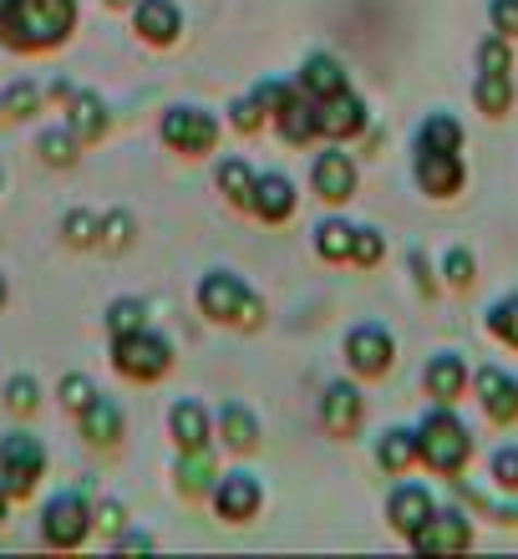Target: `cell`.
Instances as JSON below:
<instances>
[{
	"label": "cell",
	"mask_w": 518,
	"mask_h": 559,
	"mask_svg": "<svg viewBox=\"0 0 518 559\" xmlns=\"http://www.w3.org/2000/svg\"><path fill=\"white\" fill-rule=\"evenodd\" d=\"M97 214H87V209H72L67 219H61V235H67V245H97Z\"/></svg>",
	"instance_id": "cell-37"
},
{
	"label": "cell",
	"mask_w": 518,
	"mask_h": 559,
	"mask_svg": "<svg viewBox=\"0 0 518 559\" xmlns=\"http://www.w3.org/2000/svg\"><path fill=\"white\" fill-rule=\"evenodd\" d=\"M250 209L260 214L265 224H285L296 214V183L285 174H265L254 178V193H250Z\"/></svg>",
	"instance_id": "cell-16"
},
{
	"label": "cell",
	"mask_w": 518,
	"mask_h": 559,
	"mask_svg": "<svg viewBox=\"0 0 518 559\" xmlns=\"http://www.w3.org/2000/svg\"><path fill=\"white\" fill-rule=\"evenodd\" d=\"M173 478H178V488H183L189 499H204L208 488H214V457H208V448H189V453L178 457Z\"/></svg>",
	"instance_id": "cell-23"
},
{
	"label": "cell",
	"mask_w": 518,
	"mask_h": 559,
	"mask_svg": "<svg viewBox=\"0 0 518 559\" xmlns=\"http://www.w3.org/2000/svg\"><path fill=\"white\" fill-rule=\"evenodd\" d=\"M76 417H82V438H87L92 448H118L122 442V427L128 423H122V407L112 397H92Z\"/></svg>",
	"instance_id": "cell-20"
},
{
	"label": "cell",
	"mask_w": 518,
	"mask_h": 559,
	"mask_svg": "<svg viewBox=\"0 0 518 559\" xmlns=\"http://www.w3.org/2000/svg\"><path fill=\"white\" fill-rule=\"evenodd\" d=\"M107 5H118V11H122V5H133V0H107Z\"/></svg>",
	"instance_id": "cell-50"
},
{
	"label": "cell",
	"mask_w": 518,
	"mask_h": 559,
	"mask_svg": "<svg viewBox=\"0 0 518 559\" xmlns=\"http://www.w3.org/2000/svg\"><path fill=\"white\" fill-rule=\"evenodd\" d=\"M5 514H11V488L0 484V519H5Z\"/></svg>",
	"instance_id": "cell-48"
},
{
	"label": "cell",
	"mask_w": 518,
	"mask_h": 559,
	"mask_svg": "<svg viewBox=\"0 0 518 559\" xmlns=\"http://www.w3.org/2000/svg\"><path fill=\"white\" fill-rule=\"evenodd\" d=\"M260 503H265V493H260V478H250V473H229L214 484V509L229 524H250L260 514Z\"/></svg>",
	"instance_id": "cell-12"
},
{
	"label": "cell",
	"mask_w": 518,
	"mask_h": 559,
	"mask_svg": "<svg viewBox=\"0 0 518 559\" xmlns=\"http://www.w3.org/2000/svg\"><path fill=\"white\" fill-rule=\"evenodd\" d=\"M57 397H61V402H67V407H72V413H82V407H87V402H92V397H97V386H92V382H87V377H76V371H72V377H61V386H57Z\"/></svg>",
	"instance_id": "cell-41"
},
{
	"label": "cell",
	"mask_w": 518,
	"mask_h": 559,
	"mask_svg": "<svg viewBox=\"0 0 518 559\" xmlns=\"http://www.w3.org/2000/svg\"><path fill=\"white\" fill-rule=\"evenodd\" d=\"M41 534H46V545L51 549H76L92 534V509L76 499V493H61V499L46 503Z\"/></svg>",
	"instance_id": "cell-7"
},
{
	"label": "cell",
	"mask_w": 518,
	"mask_h": 559,
	"mask_svg": "<svg viewBox=\"0 0 518 559\" xmlns=\"http://www.w3.org/2000/svg\"><path fill=\"white\" fill-rule=\"evenodd\" d=\"M473 103L489 112V118H504L508 107H514V82H508V72H483L473 82Z\"/></svg>",
	"instance_id": "cell-27"
},
{
	"label": "cell",
	"mask_w": 518,
	"mask_h": 559,
	"mask_svg": "<svg viewBox=\"0 0 518 559\" xmlns=\"http://www.w3.org/2000/svg\"><path fill=\"white\" fill-rule=\"evenodd\" d=\"M0 484L11 488V493H31L36 478L46 473V448L41 438H31V432H11V438H0Z\"/></svg>",
	"instance_id": "cell-5"
},
{
	"label": "cell",
	"mask_w": 518,
	"mask_h": 559,
	"mask_svg": "<svg viewBox=\"0 0 518 559\" xmlns=\"http://www.w3.org/2000/svg\"><path fill=\"white\" fill-rule=\"evenodd\" d=\"M412 545L422 549V555H458V549L473 545V524L462 514H453V509H447V514L432 509V519L412 534Z\"/></svg>",
	"instance_id": "cell-11"
},
{
	"label": "cell",
	"mask_w": 518,
	"mask_h": 559,
	"mask_svg": "<svg viewBox=\"0 0 518 559\" xmlns=\"http://www.w3.org/2000/svg\"><path fill=\"white\" fill-rule=\"evenodd\" d=\"M198 310H204L208 321H224V325H260V316H265L260 295L239 275H204V285H198Z\"/></svg>",
	"instance_id": "cell-3"
},
{
	"label": "cell",
	"mask_w": 518,
	"mask_h": 559,
	"mask_svg": "<svg viewBox=\"0 0 518 559\" xmlns=\"http://www.w3.org/2000/svg\"><path fill=\"white\" fill-rule=\"evenodd\" d=\"M164 143L173 153H208V147L219 143V122L198 112V107H173L164 118Z\"/></svg>",
	"instance_id": "cell-8"
},
{
	"label": "cell",
	"mask_w": 518,
	"mask_h": 559,
	"mask_svg": "<svg viewBox=\"0 0 518 559\" xmlns=\"http://www.w3.org/2000/svg\"><path fill=\"white\" fill-rule=\"evenodd\" d=\"M341 87H346L341 61L326 57V51H315V57L305 61V72H300V92H311V97H326V92H341Z\"/></svg>",
	"instance_id": "cell-24"
},
{
	"label": "cell",
	"mask_w": 518,
	"mask_h": 559,
	"mask_svg": "<svg viewBox=\"0 0 518 559\" xmlns=\"http://www.w3.org/2000/svg\"><path fill=\"white\" fill-rule=\"evenodd\" d=\"M432 509H437V503H432V493L422 484H401V488H391V499H386V519H391V530L407 534V539L427 524Z\"/></svg>",
	"instance_id": "cell-14"
},
{
	"label": "cell",
	"mask_w": 518,
	"mask_h": 559,
	"mask_svg": "<svg viewBox=\"0 0 518 559\" xmlns=\"http://www.w3.org/2000/svg\"><path fill=\"white\" fill-rule=\"evenodd\" d=\"M137 36L148 46H173L178 31H183V15H178L173 0H137V15H133Z\"/></svg>",
	"instance_id": "cell-19"
},
{
	"label": "cell",
	"mask_w": 518,
	"mask_h": 559,
	"mask_svg": "<svg viewBox=\"0 0 518 559\" xmlns=\"http://www.w3.org/2000/svg\"><path fill=\"white\" fill-rule=\"evenodd\" d=\"M391 356H397V341L386 336V325L366 321V325H351V336H346V361H351L356 377H386L391 371Z\"/></svg>",
	"instance_id": "cell-6"
},
{
	"label": "cell",
	"mask_w": 518,
	"mask_h": 559,
	"mask_svg": "<svg viewBox=\"0 0 518 559\" xmlns=\"http://www.w3.org/2000/svg\"><path fill=\"white\" fill-rule=\"evenodd\" d=\"M275 122H280V133L290 138V143H311L315 138V97L311 92H285Z\"/></svg>",
	"instance_id": "cell-21"
},
{
	"label": "cell",
	"mask_w": 518,
	"mask_h": 559,
	"mask_svg": "<svg viewBox=\"0 0 518 559\" xmlns=\"http://www.w3.org/2000/svg\"><path fill=\"white\" fill-rule=\"evenodd\" d=\"M128 239H133V214L112 209V214H107V219L97 224V245H103V250H122Z\"/></svg>",
	"instance_id": "cell-36"
},
{
	"label": "cell",
	"mask_w": 518,
	"mask_h": 559,
	"mask_svg": "<svg viewBox=\"0 0 518 559\" xmlns=\"http://www.w3.org/2000/svg\"><path fill=\"white\" fill-rule=\"evenodd\" d=\"M351 245H356V224H346V219H326L315 229L321 260H351Z\"/></svg>",
	"instance_id": "cell-30"
},
{
	"label": "cell",
	"mask_w": 518,
	"mask_h": 559,
	"mask_svg": "<svg viewBox=\"0 0 518 559\" xmlns=\"http://www.w3.org/2000/svg\"><path fill=\"white\" fill-rule=\"evenodd\" d=\"M92 519H97V524H103L107 534H122V524H128V519H122V509H118V503H103V509H97V514H92Z\"/></svg>",
	"instance_id": "cell-46"
},
{
	"label": "cell",
	"mask_w": 518,
	"mask_h": 559,
	"mask_svg": "<svg viewBox=\"0 0 518 559\" xmlns=\"http://www.w3.org/2000/svg\"><path fill=\"white\" fill-rule=\"evenodd\" d=\"M417 453H422V463H427L432 473H447V478H453V473L468 468L473 438H468V427L458 423L453 407H437L427 423L417 427Z\"/></svg>",
	"instance_id": "cell-2"
},
{
	"label": "cell",
	"mask_w": 518,
	"mask_h": 559,
	"mask_svg": "<svg viewBox=\"0 0 518 559\" xmlns=\"http://www.w3.org/2000/svg\"><path fill=\"white\" fill-rule=\"evenodd\" d=\"M422 386H427L432 402H443V407H453V402L468 392V361L462 356H432L427 371H422Z\"/></svg>",
	"instance_id": "cell-18"
},
{
	"label": "cell",
	"mask_w": 518,
	"mask_h": 559,
	"mask_svg": "<svg viewBox=\"0 0 518 559\" xmlns=\"http://www.w3.org/2000/svg\"><path fill=\"white\" fill-rule=\"evenodd\" d=\"M493 31L514 41L518 36V0H493Z\"/></svg>",
	"instance_id": "cell-45"
},
{
	"label": "cell",
	"mask_w": 518,
	"mask_h": 559,
	"mask_svg": "<svg viewBox=\"0 0 518 559\" xmlns=\"http://www.w3.org/2000/svg\"><path fill=\"white\" fill-rule=\"evenodd\" d=\"M72 133L82 138V143H97V138L107 133V107H103V97L76 92V97H72Z\"/></svg>",
	"instance_id": "cell-26"
},
{
	"label": "cell",
	"mask_w": 518,
	"mask_h": 559,
	"mask_svg": "<svg viewBox=\"0 0 518 559\" xmlns=\"http://www.w3.org/2000/svg\"><path fill=\"white\" fill-rule=\"evenodd\" d=\"M443 275H447V285L468 290V285H473V275H478V260L468 250H447L443 254Z\"/></svg>",
	"instance_id": "cell-39"
},
{
	"label": "cell",
	"mask_w": 518,
	"mask_h": 559,
	"mask_svg": "<svg viewBox=\"0 0 518 559\" xmlns=\"http://www.w3.org/2000/svg\"><path fill=\"white\" fill-rule=\"evenodd\" d=\"M5 5H11V0H0V15H5Z\"/></svg>",
	"instance_id": "cell-51"
},
{
	"label": "cell",
	"mask_w": 518,
	"mask_h": 559,
	"mask_svg": "<svg viewBox=\"0 0 518 559\" xmlns=\"http://www.w3.org/2000/svg\"><path fill=\"white\" fill-rule=\"evenodd\" d=\"M219 438L234 448V453H250L254 442H260V423H254L250 407H239V402H229L219 417Z\"/></svg>",
	"instance_id": "cell-25"
},
{
	"label": "cell",
	"mask_w": 518,
	"mask_h": 559,
	"mask_svg": "<svg viewBox=\"0 0 518 559\" xmlns=\"http://www.w3.org/2000/svg\"><path fill=\"white\" fill-rule=\"evenodd\" d=\"M5 407L21 413V417H31L36 407H41V386L31 382V377H11V382H5Z\"/></svg>",
	"instance_id": "cell-35"
},
{
	"label": "cell",
	"mask_w": 518,
	"mask_h": 559,
	"mask_svg": "<svg viewBox=\"0 0 518 559\" xmlns=\"http://www.w3.org/2000/svg\"><path fill=\"white\" fill-rule=\"evenodd\" d=\"M376 457H382V468L386 473H407L417 463V432H407V427H391L382 438V448H376Z\"/></svg>",
	"instance_id": "cell-28"
},
{
	"label": "cell",
	"mask_w": 518,
	"mask_h": 559,
	"mask_svg": "<svg viewBox=\"0 0 518 559\" xmlns=\"http://www.w3.org/2000/svg\"><path fill=\"white\" fill-rule=\"evenodd\" d=\"M473 386H478V402H483V413H489L493 423H514V417H518V382L508 377V371L483 367V371L473 377Z\"/></svg>",
	"instance_id": "cell-15"
},
{
	"label": "cell",
	"mask_w": 518,
	"mask_h": 559,
	"mask_svg": "<svg viewBox=\"0 0 518 559\" xmlns=\"http://www.w3.org/2000/svg\"><path fill=\"white\" fill-rule=\"evenodd\" d=\"M5 295H11V285H5V275H0V306H5Z\"/></svg>",
	"instance_id": "cell-49"
},
{
	"label": "cell",
	"mask_w": 518,
	"mask_h": 559,
	"mask_svg": "<svg viewBox=\"0 0 518 559\" xmlns=\"http://www.w3.org/2000/svg\"><path fill=\"white\" fill-rule=\"evenodd\" d=\"M76 153H82V138L67 128V133H41V158L51 163V168H67V163H76Z\"/></svg>",
	"instance_id": "cell-34"
},
{
	"label": "cell",
	"mask_w": 518,
	"mask_h": 559,
	"mask_svg": "<svg viewBox=\"0 0 518 559\" xmlns=\"http://www.w3.org/2000/svg\"><path fill=\"white\" fill-rule=\"evenodd\" d=\"M493 478H498V488H518V448L493 453Z\"/></svg>",
	"instance_id": "cell-44"
},
{
	"label": "cell",
	"mask_w": 518,
	"mask_h": 559,
	"mask_svg": "<svg viewBox=\"0 0 518 559\" xmlns=\"http://www.w3.org/2000/svg\"><path fill=\"white\" fill-rule=\"evenodd\" d=\"M76 26V0H11L5 15H0V31L5 41L21 46V51H46V46H61Z\"/></svg>",
	"instance_id": "cell-1"
},
{
	"label": "cell",
	"mask_w": 518,
	"mask_h": 559,
	"mask_svg": "<svg viewBox=\"0 0 518 559\" xmlns=\"http://www.w3.org/2000/svg\"><path fill=\"white\" fill-rule=\"evenodd\" d=\"M219 193L229 199V204H250V193H254V174H250V163H244V158L219 163Z\"/></svg>",
	"instance_id": "cell-31"
},
{
	"label": "cell",
	"mask_w": 518,
	"mask_h": 559,
	"mask_svg": "<svg viewBox=\"0 0 518 559\" xmlns=\"http://www.w3.org/2000/svg\"><path fill=\"white\" fill-rule=\"evenodd\" d=\"M382 254H386V239L376 235V229H356V245H351V260L356 265H382Z\"/></svg>",
	"instance_id": "cell-40"
},
{
	"label": "cell",
	"mask_w": 518,
	"mask_h": 559,
	"mask_svg": "<svg viewBox=\"0 0 518 559\" xmlns=\"http://www.w3.org/2000/svg\"><path fill=\"white\" fill-rule=\"evenodd\" d=\"M417 189L427 199H453L462 189V158L458 153H437V147H417Z\"/></svg>",
	"instance_id": "cell-10"
},
{
	"label": "cell",
	"mask_w": 518,
	"mask_h": 559,
	"mask_svg": "<svg viewBox=\"0 0 518 559\" xmlns=\"http://www.w3.org/2000/svg\"><path fill=\"white\" fill-rule=\"evenodd\" d=\"M489 331L518 352V295H504V300L489 310Z\"/></svg>",
	"instance_id": "cell-33"
},
{
	"label": "cell",
	"mask_w": 518,
	"mask_h": 559,
	"mask_svg": "<svg viewBox=\"0 0 518 559\" xmlns=\"http://www.w3.org/2000/svg\"><path fill=\"white\" fill-rule=\"evenodd\" d=\"M118 545L122 549H153V539L148 534H118Z\"/></svg>",
	"instance_id": "cell-47"
},
{
	"label": "cell",
	"mask_w": 518,
	"mask_h": 559,
	"mask_svg": "<svg viewBox=\"0 0 518 559\" xmlns=\"http://www.w3.org/2000/svg\"><path fill=\"white\" fill-rule=\"evenodd\" d=\"M260 122H265V103H260V92H254V97H239L234 103V128L239 133H260Z\"/></svg>",
	"instance_id": "cell-43"
},
{
	"label": "cell",
	"mask_w": 518,
	"mask_h": 559,
	"mask_svg": "<svg viewBox=\"0 0 518 559\" xmlns=\"http://www.w3.org/2000/svg\"><path fill=\"white\" fill-rule=\"evenodd\" d=\"M311 183L326 204H346V199L356 193V163L346 158V153H321L315 168H311Z\"/></svg>",
	"instance_id": "cell-17"
},
{
	"label": "cell",
	"mask_w": 518,
	"mask_h": 559,
	"mask_svg": "<svg viewBox=\"0 0 518 559\" xmlns=\"http://www.w3.org/2000/svg\"><path fill=\"white\" fill-rule=\"evenodd\" d=\"M366 128V103L356 92H326L315 97V133L321 138H356Z\"/></svg>",
	"instance_id": "cell-9"
},
{
	"label": "cell",
	"mask_w": 518,
	"mask_h": 559,
	"mask_svg": "<svg viewBox=\"0 0 518 559\" xmlns=\"http://www.w3.org/2000/svg\"><path fill=\"white\" fill-rule=\"evenodd\" d=\"M168 423H173V442L183 453H189V448H208V438H214V423H208L204 402H178Z\"/></svg>",
	"instance_id": "cell-22"
},
{
	"label": "cell",
	"mask_w": 518,
	"mask_h": 559,
	"mask_svg": "<svg viewBox=\"0 0 518 559\" xmlns=\"http://www.w3.org/2000/svg\"><path fill=\"white\" fill-rule=\"evenodd\" d=\"M508 36H489V41L478 46V67H483V72H508Z\"/></svg>",
	"instance_id": "cell-42"
},
{
	"label": "cell",
	"mask_w": 518,
	"mask_h": 559,
	"mask_svg": "<svg viewBox=\"0 0 518 559\" xmlns=\"http://www.w3.org/2000/svg\"><path fill=\"white\" fill-rule=\"evenodd\" d=\"M143 325H148V310H143V300H112V306H107V331H112V336L143 331Z\"/></svg>",
	"instance_id": "cell-32"
},
{
	"label": "cell",
	"mask_w": 518,
	"mask_h": 559,
	"mask_svg": "<svg viewBox=\"0 0 518 559\" xmlns=\"http://www.w3.org/2000/svg\"><path fill=\"white\" fill-rule=\"evenodd\" d=\"M361 417H366V397L351 382H330L321 392V423H326L330 438H351L356 427H361Z\"/></svg>",
	"instance_id": "cell-13"
},
{
	"label": "cell",
	"mask_w": 518,
	"mask_h": 559,
	"mask_svg": "<svg viewBox=\"0 0 518 559\" xmlns=\"http://www.w3.org/2000/svg\"><path fill=\"white\" fill-rule=\"evenodd\" d=\"M417 147H437V153H458L462 147V122L437 112V118L422 122V133H417Z\"/></svg>",
	"instance_id": "cell-29"
},
{
	"label": "cell",
	"mask_w": 518,
	"mask_h": 559,
	"mask_svg": "<svg viewBox=\"0 0 518 559\" xmlns=\"http://www.w3.org/2000/svg\"><path fill=\"white\" fill-rule=\"evenodd\" d=\"M36 107H41V92L31 87V82H15V87L0 97V112H5V118H26Z\"/></svg>",
	"instance_id": "cell-38"
},
{
	"label": "cell",
	"mask_w": 518,
	"mask_h": 559,
	"mask_svg": "<svg viewBox=\"0 0 518 559\" xmlns=\"http://www.w3.org/2000/svg\"><path fill=\"white\" fill-rule=\"evenodd\" d=\"M112 367L122 377H133V382H158L168 367H173V352H168L164 336H153L148 325L143 331H128V336H112Z\"/></svg>",
	"instance_id": "cell-4"
}]
</instances>
